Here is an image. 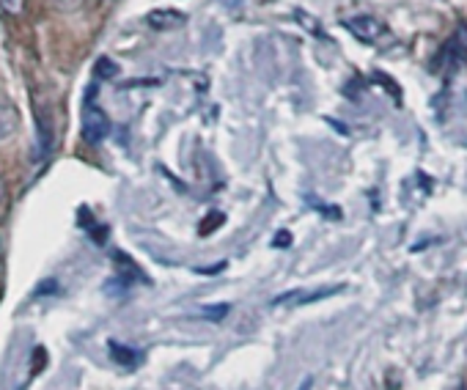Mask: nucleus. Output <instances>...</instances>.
Instances as JSON below:
<instances>
[{
  "label": "nucleus",
  "mask_w": 467,
  "mask_h": 390,
  "mask_svg": "<svg viewBox=\"0 0 467 390\" xmlns=\"http://www.w3.org/2000/svg\"><path fill=\"white\" fill-rule=\"evenodd\" d=\"M273 245H275V248H286V245H291V234H289V231H280Z\"/></svg>",
  "instance_id": "nucleus-13"
},
{
  "label": "nucleus",
  "mask_w": 467,
  "mask_h": 390,
  "mask_svg": "<svg viewBox=\"0 0 467 390\" xmlns=\"http://www.w3.org/2000/svg\"><path fill=\"white\" fill-rule=\"evenodd\" d=\"M344 286H335V289H316V292H305V289H294V292H286L273 300V305H305V303H316L322 297H332L338 294Z\"/></svg>",
  "instance_id": "nucleus-4"
},
{
  "label": "nucleus",
  "mask_w": 467,
  "mask_h": 390,
  "mask_svg": "<svg viewBox=\"0 0 467 390\" xmlns=\"http://www.w3.org/2000/svg\"><path fill=\"white\" fill-rule=\"evenodd\" d=\"M14 130H17V110L6 99H0V137L11 135Z\"/></svg>",
  "instance_id": "nucleus-8"
},
{
  "label": "nucleus",
  "mask_w": 467,
  "mask_h": 390,
  "mask_svg": "<svg viewBox=\"0 0 467 390\" xmlns=\"http://www.w3.org/2000/svg\"><path fill=\"white\" fill-rule=\"evenodd\" d=\"M148 25L160 28V31L179 28V25H185V14H179V11H154V14H148Z\"/></svg>",
  "instance_id": "nucleus-6"
},
{
  "label": "nucleus",
  "mask_w": 467,
  "mask_h": 390,
  "mask_svg": "<svg viewBox=\"0 0 467 390\" xmlns=\"http://www.w3.org/2000/svg\"><path fill=\"white\" fill-rule=\"evenodd\" d=\"M459 390H465V388H459Z\"/></svg>",
  "instance_id": "nucleus-15"
},
{
  "label": "nucleus",
  "mask_w": 467,
  "mask_h": 390,
  "mask_svg": "<svg viewBox=\"0 0 467 390\" xmlns=\"http://www.w3.org/2000/svg\"><path fill=\"white\" fill-rule=\"evenodd\" d=\"M110 357H113L118 366H124V368H135L140 363V352L124 347V344H118V341H110Z\"/></svg>",
  "instance_id": "nucleus-5"
},
{
  "label": "nucleus",
  "mask_w": 467,
  "mask_h": 390,
  "mask_svg": "<svg viewBox=\"0 0 467 390\" xmlns=\"http://www.w3.org/2000/svg\"><path fill=\"white\" fill-rule=\"evenodd\" d=\"M467 63V25H459L448 42L443 44L440 55H437V72H443L445 77L457 75Z\"/></svg>",
  "instance_id": "nucleus-1"
},
{
  "label": "nucleus",
  "mask_w": 467,
  "mask_h": 390,
  "mask_svg": "<svg viewBox=\"0 0 467 390\" xmlns=\"http://www.w3.org/2000/svg\"><path fill=\"white\" fill-rule=\"evenodd\" d=\"M344 28H346V31H352L360 42H366V44L379 42V36H385V33H388L385 22H382V20H376V17H369V14H358V17L344 20Z\"/></svg>",
  "instance_id": "nucleus-3"
},
{
  "label": "nucleus",
  "mask_w": 467,
  "mask_h": 390,
  "mask_svg": "<svg viewBox=\"0 0 467 390\" xmlns=\"http://www.w3.org/2000/svg\"><path fill=\"white\" fill-rule=\"evenodd\" d=\"M93 75H96L99 80H113V77L118 75V66H116L110 58H99L96 66H93Z\"/></svg>",
  "instance_id": "nucleus-10"
},
{
  "label": "nucleus",
  "mask_w": 467,
  "mask_h": 390,
  "mask_svg": "<svg viewBox=\"0 0 467 390\" xmlns=\"http://www.w3.org/2000/svg\"><path fill=\"white\" fill-rule=\"evenodd\" d=\"M0 8L11 17H20L25 11V0H0Z\"/></svg>",
  "instance_id": "nucleus-12"
},
{
  "label": "nucleus",
  "mask_w": 467,
  "mask_h": 390,
  "mask_svg": "<svg viewBox=\"0 0 467 390\" xmlns=\"http://www.w3.org/2000/svg\"><path fill=\"white\" fill-rule=\"evenodd\" d=\"M91 96H93V88L89 91V99H86V105H83V137H86L89 143H102V140L110 135V119H107V113L93 102Z\"/></svg>",
  "instance_id": "nucleus-2"
},
{
  "label": "nucleus",
  "mask_w": 467,
  "mask_h": 390,
  "mask_svg": "<svg viewBox=\"0 0 467 390\" xmlns=\"http://www.w3.org/2000/svg\"><path fill=\"white\" fill-rule=\"evenodd\" d=\"M113 261H116V267H118V272H121V278H124V280H140V283H148V278H146L138 267L130 261V256H124V253H113Z\"/></svg>",
  "instance_id": "nucleus-7"
},
{
  "label": "nucleus",
  "mask_w": 467,
  "mask_h": 390,
  "mask_svg": "<svg viewBox=\"0 0 467 390\" xmlns=\"http://www.w3.org/2000/svg\"><path fill=\"white\" fill-rule=\"evenodd\" d=\"M229 313V305H212V308H201L195 316H201V319H209V322H220L223 316Z\"/></svg>",
  "instance_id": "nucleus-11"
},
{
  "label": "nucleus",
  "mask_w": 467,
  "mask_h": 390,
  "mask_svg": "<svg viewBox=\"0 0 467 390\" xmlns=\"http://www.w3.org/2000/svg\"><path fill=\"white\" fill-rule=\"evenodd\" d=\"M49 3H58V6H72L75 0H49Z\"/></svg>",
  "instance_id": "nucleus-14"
},
{
  "label": "nucleus",
  "mask_w": 467,
  "mask_h": 390,
  "mask_svg": "<svg viewBox=\"0 0 467 390\" xmlns=\"http://www.w3.org/2000/svg\"><path fill=\"white\" fill-rule=\"evenodd\" d=\"M223 223H226V215H223V212H209L206 220L198 225V234H201V237H209V234H212V231H217Z\"/></svg>",
  "instance_id": "nucleus-9"
}]
</instances>
